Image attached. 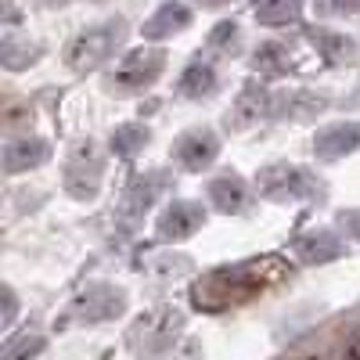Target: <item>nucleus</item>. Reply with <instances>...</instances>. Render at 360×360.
I'll return each instance as SVG.
<instances>
[{
	"label": "nucleus",
	"instance_id": "nucleus-24",
	"mask_svg": "<svg viewBox=\"0 0 360 360\" xmlns=\"http://www.w3.org/2000/svg\"><path fill=\"white\" fill-rule=\"evenodd\" d=\"M205 47L213 51V54L234 58L238 51H242V25L231 22V18H227V22H220V25H213V33H209Z\"/></svg>",
	"mask_w": 360,
	"mask_h": 360
},
{
	"label": "nucleus",
	"instance_id": "nucleus-27",
	"mask_svg": "<svg viewBox=\"0 0 360 360\" xmlns=\"http://www.w3.org/2000/svg\"><path fill=\"white\" fill-rule=\"evenodd\" d=\"M339 220H342V227H346V234L353 238V242H360V209H342Z\"/></svg>",
	"mask_w": 360,
	"mask_h": 360
},
{
	"label": "nucleus",
	"instance_id": "nucleus-12",
	"mask_svg": "<svg viewBox=\"0 0 360 360\" xmlns=\"http://www.w3.org/2000/svg\"><path fill=\"white\" fill-rule=\"evenodd\" d=\"M51 159V144L37 134H15L4 141V173L8 176H18V173H29Z\"/></svg>",
	"mask_w": 360,
	"mask_h": 360
},
{
	"label": "nucleus",
	"instance_id": "nucleus-3",
	"mask_svg": "<svg viewBox=\"0 0 360 360\" xmlns=\"http://www.w3.org/2000/svg\"><path fill=\"white\" fill-rule=\"evenodd\" d=\"M127 37V18H105L98 25H86L83 33L72 37V44L65 47V65L72 72H94L101 69L108 58L115 54V47Z\"/></svg>",
	"mask_w": 360,
	"mask_h": 360
},
{
	"label": "nucleus",
	"instance_id": "nucleus-5",
	"mask_svg": "<svg viewBox=\"0 0 360 360\" xmlns=\"http://www.w3.org/2000/svg\"><path fill=\"white\" fill-rule=\"evenodd\" d=\"M123 310H127V292L123 288H115V285H90L65 307V314L54 321V328H58V332H65V328H79V324L115 321Z\"/></svg>",
	"mask_w": 360,
	"mask_h": 360
},
{
	"label": "nucleus",
	"instance_id": "nucleus-28",
	"mask_svg": "<svg viewBox=\"0 0 360 360\" xmlns=\"http://www.w3.org/2000/svg\"><path fill=\"white\" fill-rule=\"evenodd\" d=\"M15 314H18V299H15V292H11V288H4V321H0V328H4V332H11Z\"/></svg>",
	"mask_w": 360,
	"mask_h": 360
},
{
	"label": "nucleus",
	"instance_id": "nucleus-21",
	"mask_svg": "<svg viewBox=\"0 0 360 360\" xmlns=\"http://www.w3.org/2000/svg\"><path fill=\"white\" fill-rule=\"evenodd\" d=\"M252 69L259 72V76H288V69H292V54H288V47L285 44H278V40H270V44H259L256 47V54H252Z\"/></svg>",
	"mask_w": 360,
	"mask_h": 360
},
{
	"label": "nucleus",
	"instance_id": "nucleus-13",
	"mask_svg": "<svg viewBox=\"0 0 360 360\" xmlns=\"http://www.w3.org/2000/svg\"><path fill=\"white\" fill-rule=\"evenodd\" d=\"M299 263H307V266H321V263H332L346 252V242L335 234V231H328V227H317V231H307V234H299L295 242H292Z\"/></svg>",
	"mask_w": 360,
	"mask_h": 360
},
{
	"label": "nucleus",
	"instance_id": "nucleus-4",
	"mask_svg": "<svg viewBox=\"0 0 360 360\" xmlns=\"http://www.w3.org/2000/svg\"><path fill=\"white\" fill-rule=\"evenodd\" d=\"M184 314L176 307H155L141 314L134 324H130V349L141 356V360H152V356H162L166 349H173V342L184 332Z\"/></svg>",
	"mask_w": 360,
	"mask_h": 360
},
{
	"label": "nucleus",
	"instance_id": "nucleus-31",
	"mask_svg": "<svg viewBox=\"0 0 360 360\" xmlns=\"http://www.w3.org/2000/svg\"><path fill=\"white\" fill-rule=\"evenodd\" d=\"M44 8H62V4H69V0H40Z\"/></svg>",
	"mask_w": 360,
	"mask_h": 360
},
{
	"label": "nucleus",
	"instance_id": "nucleus-8",
	"mask_svg": "<svg viewBox=\"0 0 360 360\" xmlns=\"http://www.w3.org/2000/svg\"><path fill=\"white\" fill-rule=\"evenodd\" d=\"M209 213H205V205L195 202V198H173L159 220H155V234H159V242H188V238H195L202 227H205Z\"/></svg>",
	"mask_w": 360,
	"mask_h": 360
},
{
	"label": "nucleus",
	"instance_id": "nucleus-20",
	"mask_svg": "<svg viewBox=\"0 0 360 360\" xmlns=\"http://www.w3.org/2000/svg\"><path fill=\"white\" fill-rule=\"evenodd\" d=\"M148 141H152V130H148L144 123H123V127H115L112 130V137H108V148L119 155V159H137L144 148H148Z\"/></svg>",
	"mask_w": 360,
	"mask_h": 360
},
{
	"label": "nucleus",
	"instance_id": "nucleus-29",
	"mask_svg": "<svg viewBox=\"0 0 360 360\" xmlns=\"http://www.w3.org/2000/svg\"><path fill=\"white\" fill-rule=\"evenodd\" d=\"M339 360H360V328H353V332L346 335V342H342V353H339Z\"/></svg>",
	"mask_w": 360,
	"mask_h": 360
},
{
	"label": "nucleus",
	"instance_id": "nucleus-23",
	"mask_svg": "<svg viewBox=\"0 0 360 360\" xmlns=\"http://www.w3.org/2000/svg\"><path fill=\"white\" fill-rule=\"evenodd\" d=\"M44 349H47V335L40 332V328H25L22 335L8 339V346H4V360H37Z\"/></svg>",
	"mask_w": 360,
	"mask_h": 360
},
{
	"label": "nucleus",
	"instance_id": "nucleus-9",
	"mask_svg": "<svg viewBox=\"0 0 360 360\" xmlns=\"http://www.w3.org/2000/svg\"><path fill=\"white\" fill-rule=\"evenodd\" d=\"M166 188H169V173H166V169H148L144 176H137L134 184L127 188L123 202H119V220H123L127 227L141 224L144 213L159 202V195H162Z\"/></svg>",
	"mask_w": 360,
	"mask_h": 360
},
{
	"label": "nucleus",
	"instance_id": "nucleus-19",
	"mask_svg": "<svg viewBox=\"0 0 360 360\" xmlns=\"http://www.w3.org/2000/svg\"><path fill=\"white\" fill-rule=\"evenodd\" d=\"M299 11H303V0H252V15L266 29H285L299 22Z\"/></svg>",
	"mask_w": 360,
	"mask_h": 360
},
{
	"label": "nucleus",
	"instance_id": "nucleus-25",
	"mask_svg": "<svg viewBox=\"0 0 360 360\" xmlns=\"http://www.w3.org/2000/svg\"><path fill=\"white\" fill-rule=\"evenodd\" d=\"M188 270H191V259H188V256H162V259L152 266V274L162 278V281H169V278H176V274H188Z\"/></svg>",
	"mask_w": 360,
	"mask_h": 360
},
{
	"label": "nucleus",
	"instance_id": "nucleus-16",
	"mask_svg": "<svg viewBox=\"0 0 360 360\" xmlns=\"http://www.w3.org/2000/svg\"><path fill=\"white\" fill-rule=\"evenodd\" d=\"M274 112V94H266V90L259 86V83H249L242 94H238V101H234V108L227 112V123L231 127H252V123H259L263 115H270Z\"/></svg>",
	"mask_w": 360,
	"mask_h": 360
},
{
	"label": "nucleus",
	"instance_id": "nucleus-6",
	"mask_svg": "<svg viewBox=\"0 0 360 360\" xmlns=\"http://www.w3.org/2000/svg\"><path fill=\"white\" fill-rule=\"evenodd\" d=\"M166 72V51L162 47H134L119 58V65L112 69L108 86L119 94H141L152 83H159V76Z\"/></svg>",
	"mask_w": 360,
	"mask_h": 360
},
{
	"label": "nucleus",
	"instance_id": "nucleus-7",
	"mask_svg": "<svg viewBox=\"0 0 360 360\" xmlns=\"http://www.w3.org/2000/svg\"><path fill=\"white\" fill-rule=\"evenodd\" d=\"M105 180V162L94 141H76L65 155V191L76 202H94Z\"/></svg>",
	"mask_w": 360,
	"mask_h": 360
},
{
	"label": "nucleus",
	"instance_id": "nucleus-22",
	"mask_svg": "<svg viewBox=\"0 0 360 360\" xmlns=\"http://www.w3.org/2000/svg\"><path fill=\"white\" fill-rule=\"evenodd\" d=\"M40 54H44V51H40L33 40H22V37H15V33H8V37H4V44H0V62H4L11 72L29 69Z\"/></svg>",
	"mask_w": 360,
	"mask_h": 360
},
{
	"label": "nucleus",
	"instance_id": "nucleus-18",
	"mask_svg": "<svg viewBox=\"0 0 360 360\" xmlns=\"http://www.w3.org/2000/svg\"><path fill=\"white\" fill-rule=\"evenodd\" d=\"M310 40H314L317 54L328 65H353L356 62V44L342 33H332V29H310Z\"/></svg>",
	"mask_w": 360,
	"mask_h": 360
},
{
	"label": "nucleus",
	"instance_id": "nucleus-15",
	"mask_svg": "<svg viewBox=\"0 0 360 360\" xmlns=\"http://www.w3.org/2000/svg\"><path fill=\"white\" fill-rule=\"evenodd\" d=\"M205 191H209V202H213V209H217V213H224V217L245 213L249 202H252L249 184H245L238 173H224V176H217V180H209Z\"/></svg>",
	"mask_w": 360,
	"mask_h": 360
},
{
	"label": "nucleus",
	"instance_id": "nucleus-17",
	"mask_svg": "<svg viewBox=\"0 0 360 360\" xmlns=\"http://www.w3.org/2000/svg\"><path fill=\"white\" fill-rule=\"evenodd\" d=\"M217 86H220V72H217V65L209 62V58H195V62H188L184 72H180V79H176V90L184 98H191V101L213 98Z\"/></svg>",
	"mask_w": 360,
	"mask_h": 360
},
{
	"label": "nucleus",
	"instance_id": "nucleus-10",
	"mask_svg": "<svg viewBox=\"0 0 360 360\" xmlns=\"http://www.w3.org/2000/svg\"><path fill=\"white\" fill-rule=\"evenodd\" d=\"M217 155H220V137H217V130H209V127H191V130L180 134L176 144H173V159L188 173L209 169L217 162Z\"/></svg>",
	"mask_w": 360,
	"mask_h": 360
},
{
	"label": "nucleus",
	"instance_id": "nucleus-30",
	"mask_svg": "<svg viewBox=\"0 0 360 360\" xmlns=\"http://www.w3.org/2000/svg\"><path fill=\"white\" fill-rule=\"evenodd\" d=\"M195 4H202V8H209V11H217V8H227V4H234V0H195Z\"/></svg>",
	"mask_w": 360,
	"mask_h": 360
},
{
	"label": "nucleus",
	"instance_id": "nucleus-2",
	"mask_svg": "<svg viewBox=\"0 0 360 360\" xmlns=\"http://www.w3.org/2000/svg\"><path fill=\"white\" fill-rule=\"evenodd\" d=\"M256 191L270 202H321L324 180L295 162H266L256 173Z\"/></svg>",
	"mask_w": 360,
	"mask_h": 360
},
{
	"label": "nucleus",
	"instance_id": "nucleus-11",
	"mask_svg": "<svg viewBox=\"0 0 360 360\" xmlns=\"http://www.w3.org/2000/svg\"><path fill=\"white\" fill-rule=\"evenodd\" d=\"M314 155L321 162H339L353 152H360V123L353 119H339V123H328L314 134Z\"/></svg>",
	"mask_w": 360,
	"mask_h": 360
},
{
	"label": "nucleus",
	"instance_id": "nucleus-32",
	"mask_svg": "<svg viewBox=\"0 0 360 360\" xmlns=\"http://www.w3.org/2000/svg\"><path fill=\"white\" fill-rule=\"evenodd\" d=\"M310 360H328V356H324V353H317V356H310Z\"/></svg>",
	"mask_w": 360,
	"mask_h": 360
},
{
	"label": "nucleus",
	"instance_id": "nucleus-14",
	"mask_svg": "<svg viewBox=\"0 0 360 360\" xmlns=\"http://www.w3.org/2000/svg\"><path fill=\"white\" fill-rule=\"evenodd\" d=\"M191 8L180 4V0H166V4H159L152 11V18H144L141 25V37L144 40H169L176 33H184V29L191 25Z\"/></svg>",
	"mask_w": 360,
	"mask_h": 360
},
{
	"label": "nucleus",
	"instance_id": "nucleus-1",
	"mask_svg": "<svg viewBox=\"0 0 360 360\" xmlns=\"http://www.w3.org/2000/svg\"><path fill=\"white\" fill-rule=\"evenodd\" d=\"M288 274H292V266L281 256L238 259V263H227V266H217L209 274H202L191 285V303L205 314L234 310V307H245L252 299H259L263 292H270Z\"/></svg>",
	"mask_w": 360,
	"mask_h": 360
},
{
	"label": "nucleus",
	"instance_id": "nucleus-26",
	"mask_svg": "<svg viewBox=\"0 0 360 360\" xmlns=\"http://www.w3.org/2000/svg\"><path fill=\"white\" fill-rule=\"evenodd\" d=\"M328 15H360V0H321Z\"/></svg>",
	"mask_w": 360,
	"mask_h": 360
}]
</instances>
